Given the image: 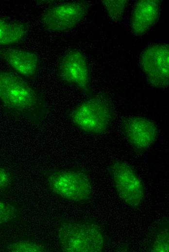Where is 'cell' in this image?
Masks as SVG:
<instances>
[{
  "mask_svg": "<svg viewBox=\"0 0 169 252\" xmlns=\"http://www.w3.org/2000/svg\"><path fill=\"white\" fill-rule=\"evenodd\" d=\"M13 180L12 175L6 169L0 166V189L8 188Z\"/></svg>",
  "mask_w": 169,
  "mask_h": 252,
  "instance_id": "obj_17",
  "label": "cell"
},
{
  "mask_svg": "<svg viewBox=\"0 0 169 252\" xmlns=\"http://www.w3.org/2000/svg\"><path fill=\"white\" fill-rule=\"evenodd\" d=\"M90 4L86 1H74L49 7L42 14L43 28L52 32H64L72 29L87 15Z\"/></svg>",
  "mask_w": 169,
  "mask_h": 252,
  "instance_id": "obj_6",
  "label": "cell"
},
{
  "mask_svg": "<svg viewBox=\"0 0 169 252\" xmlns=\"http://www.w3.org/2000/svg\"><path fill=\"white\" fill-rule=\"evenodd\" d=\"M0 59L7 63L15 73L25 79H34L38 74L39 58L34 51L11 47H0Z\"/></svg>",
  "mask_w": 169,
  "mask_h": 252,
  "instance_id": "obj_10",
  "label": "cell"
},
{
  "mask_svg": "<svg viewBox=\"0 0 169 252\" xmlns=\"http://www.w3.org/2000/svg\"><path fill=\"white\" fill-rule=\"evenodd\" d=\"M17 210L10 204L0 201V224L5 223L15 219Z\"/></svg>",
  "mask_w": 169,
  "mask_h": 252,
  "instance_id": "obj_16",
  "label": "cell"
},
{
  "mask_svg": "<svg viewBox=\"0 0 169 252\" xmlns=\"http://www.w3.org/2000/svg\"><path fill=\"white\" fill-rule=\"evenodd\" d=\"M169 238V225L168 222H166L160 224L155 232L149 251L152 252H168Z\"/></svg>",
  "mask_w": 169,
  "mask_h": 252,
  "instance_id": "obj_13",
  "label": "cell"
},
{
  "mask_svg": "<svg viewBox=\"0 0 169 252\" xmlns=\"http://www.w3.org/2000/svg\"><path fill=\"white\" fill-rule=\"evenodd\" d=\"M140 65L149 83L158 89L169 86V46L156 44L148 47L141 53Z\"/></svg>",
  "mask_w": 169,
  "mask_h": 252,
  "instance_id": "obj_8",
  "label": "cell"
},
{
  "mask_svg": "<svg viewBox=\"0 0 169 252\" xmlns=\"http://www.w3.org/2000/svg\"><path fill=\"white\" fill-rule=\"evenodd\" d=\"M7 249L12 252H43L47 250L41 244L31 241L21 240L9 244Z\"/></svg>",
  "mask_w": 169,
  "mask_h": 252,
  "instance_id": "obj_15",
  "label": "cell"
},
{
  "mask_svg": "<svg viewBox=\"0 0 169 252\" xmlns=\"http://www.w3.org/2000/svg\"><path fill=\"white\" fill-rule=\"evenodd\" d=\"M47 182L52 192L68 201L83 203L92 197V182L87 171L84 168L54 170L48 175Z\"/></svg>",
  "mask_w": 169,
  "mask_h": 252,
  "instance_id": "obj_4",
  "label": "cell"
},
{
  "mask_svg": "<svg viewBox=\"0 0 169 252\" xmlns=\"http://www.w3.org/2000/svg\"><path fill=\"white\" fill-rule=\"evenodd\" d=\"M161 10L159 0H140L135 4L132 12L131 28L136 36L146 34L156 24Z\"/></svg>",
  "mask_w": 169,
  "mask_h": 252,
  "instance_id": "obj_11",
  "label": "cell"
},
{
  "mask_svg": "<svg viewBox=\"0 0 169 252\" xmlns=\"http://www.w3.org/2000/svg\"><path fill=\"white\" fill-rule=\"evenodd\" d=\"M101 3L112 21L115 22L121 21L127 7L128 0H103Z\"/></svg>",
  "mask_w": 169,
  "mask_h": 252,
  "instance_id": "obj_14",
  "label": "cell"
},
{
  "mask_svg": "<svg viewBox=\"0 0 169 252\" xmlns=\"http://www.w3.org/2000/svg\"><path fill=\"white\" fill-rule=\"evenodd\" d=\"M108 170L120 198L130 207L138 208L144 198V189L134 168L125 161L115 159Z\"/></svg>",
  "mask_w": 169,
  "mask_h": 252,
  "instance_id": "obj_5",
  "label": "cell"
},
{
  "mask_svg": "<svg viewBox=\"0 0 169 252\" xmlns=\"http://www.w3.org/2000/svg\"><path fill=\"white\" fill-rule=\"evenodd\" d=\"M115 117L111 100L103 92L88 97L69 114L74 125L84 132L93 135L105 134Z\"/></svg>",
  "mask_w": 169,
  "mask_h": 252,
  "instance_id": "obj_2",
  "label": "cell"
},
{
  "mask_svg": "<svg viewBox=\"0 0 169 252\" xmlns=\"http://www.w3.org/2000/svg\"><path fill=\"white\" fill-rule=\"evenodd\" d=\"M121 128L134 150L138 153L145 152L153 144L159 134L154 121L141 116L123 118Z\"/></svg>",
  "mask_w": 169,
  "mask_h": 252,
  "instance_id": "obj_9",
  "label": "cell"
},
{
  "mask_svg": "<svg viewBox=\"0 0 169 252\" xmlns=\"http://www.w3.org/2000/svg\"><path fill=\"white\" fill-rule=\"evenodd\" d=\"M57 73L62 81L74 86L87 97L93 95L89 66L81 51L73 49L66 52L59 61Z\"/></svg>",
  "mask_w": 169,
  "mask_h": 252,
  "instance_id": "obj_7",
  "label": "cell"
},
{
  "mask_svg": "<svg viewBox=\"0 0 169 252\" xmlns=\"http://www.w3.org/2000/svg\"><path fill=\"white\" fill-rule=\"evenodd\" d=\"M58 237L61 249L66 252H100L105 245L103 231L94 220L64 221Z\"/></svg>",
  "mask_w": 169,
  "mask_h": 252,
  "instance_id": "obj_3",
  "label": "cell"
},
{
  "mask_svg": "<svg viewBox=\"0 0 169 252\" xmlns=\"http://www.w3.org/2000/svg\"><path fill=\"white\" fill-rule=\"evenodd\" d=\"M0 101L5 111L34 125H40L49 112L44 96L15 72L0 70Z\"/></svg>",
  "mask_w": 169,
  "mask_h": 252,
  "instance_id": "obj_1",
  "label": "cell"
},
{
  "mask_svg": "<svg viewBox=\"0 0 169 252\" xmlns=\"http://www.w3.org/2000/svg\"><path fill=\"white\" fill-rule=\"evenodd\" d=\"M29 32L28 24L0 17V47H10L22 42Z\"/></svg>",
  "mask_w": 169,
  "mask_h": 252,
  "instance_id": "obj_12",
  "label": "cell"
}]
</instances>
